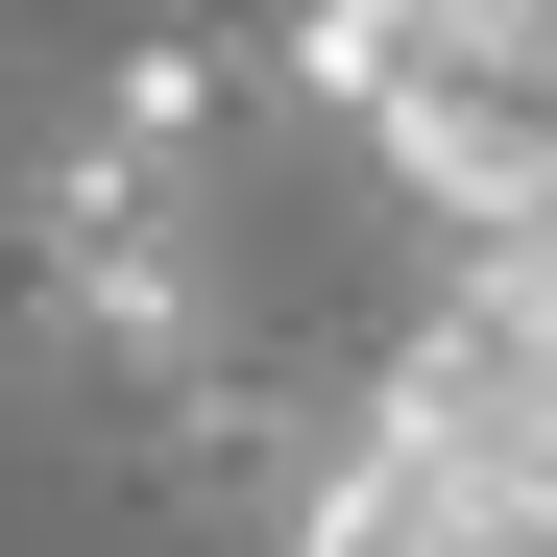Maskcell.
<instances>
[{
  "label": "cell",
  "instance_id": "1",
  "mask_svg": "<svg viewBox=\"0 0 557 557\" xmlns=\"http://www.w3.org/2000/svg\"><path fill=\"white\" fill-rule=\"evenodd\" d=\"M292 557H557V267L533 243H460L388 388L315 436Z\"/></svg>",
  "mask_w": 557,
  "mask_h": 557
}]
</instances>
